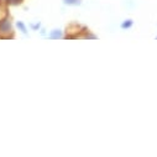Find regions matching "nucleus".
Returning <instances> with one entry per match:
<instances>
[{"mask_svg": "<svg viewBox=\"0 0 157 157\" xmlns=\"http://www.w3.org/2000/svg\"><path fill=\"white\" fill-rule=\"evenodd\" d=\"M30 29L32 31H40L41 30V22L40 21H37L35 24H30Z\"/></svg>", "mask_w": 157, "mask_h": 157, "instance_id": "7", "label": "nucleus"}, {"mask_svg": "<svg viewBox=\"0 0 157 157\" xmlns=\"http://www.w3.org/2000/svg\"><path fill=\"white\" fill-rule=\"evenodd\" d=\"M40 33H41L42 36H46V30H45V29H41V30H40Z\"/></svg>", "mask_w": 157, "mask_h": 157, "instance_id": "8", "label": "nucleus"}, {"mask_svg": "<svg viewBox=\"0 0 157 157\" xmlns=\"http://www.w3.org/2000/svg\"><path fill=\"white\" fill-rule=\"evenodd\" d=\"M8 6H17L24 3V0H5Z\"/></svg>", "mask_w": 157, "mask_h": 157, "instance_id": "6", "label": "nucleus"}, {"mask_svg": "<svg viewBox=\"0 0 157 157\" xmlns=\"http://www.w3.org/2000/svg\"><path fill=\"white\" fill-rule=\"evenodd\" d=\"M16 27L19 29V31H21V33L27 35V26L24 24V21H16Z\"/></svg>", "mask_w": 157, "mask_h": 157, "instance_id": "5", "label": "nucleus"}, {"mask_svg": "<svg viewBox=\"0 0 157 157\" xmlns=\"http://www.w3.org/2000/svg\"><path fill=\"white\" fill-rule=\"evenodd\" d=\"M6 6H8V5H6V3H5V0H0V19L8 16Z\"/></svg>", "mask_w": 157, "mask_h": 157, "instance_id": "3", "label": "nucleus"}, {"mask_svg": "<svg viewBox=\"0 0 157 157\" xmlns=\"http://www.w3.org/2000/svg\"><path fill=\"white\" fill-rule=\"evenodd\" d=\"M134 26V20L132 19H126V20H124L121 24H120V29L121 30H129V29H131Z\"/></svg>", "mask_w": 157, "mask_h": 157, "instance_id": "2", "label": "nucleus"}, {"mask_svg": "<svg viewBox=\"0 0 157 157\" xmlns=\"http://www.w3.org/2000/svg\"><path fill=\"white\" fill-rule=\"evenodd\" d=\"M156 40H157V36H156Z\"/></svg>", "mask_w": 157, "mask_h": 157, "instance_id": "9", "label": "nucleus"}, {"mask_svg": "<svg viewBox=\"0 0 157 157\" xmlns=\"http://www.w3.org/2000/svg\"><path fill=\"white\" fill-rule=\"evenodd\" d=\"M62 3L68 6H79L82 4V0H62Z\"/></svg>", "mask_w": 157, "mask_h": 157, "instance_id": "4", "label": "nucleus"}, {"mask_svg": "<svg viewBox=\"0 0 157 157\" xmlns=\"http://www.w3.org/2000/svg\"><path fill=\"white\" fill-rule=\"evenodd\" d=\"M63 37H64L63 31L59 29H55L50 31V33L47 35V38H50V40H58V38H63Z\"/></svg>", "mask_w": 157, "mask_h": 157, "instance_id": "1", "label": "nucleus"}]
</instances>
